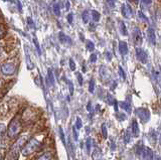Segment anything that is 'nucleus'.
<instances>
[{
  "instance_id": "obj_1",
  "label": "nucleus",
  "mask_w": 161,
  "mask_h": 160,
  "mask_svg": "<svg viewBox=\"0 0 161 160\" xmlns=\"http://www.w3.org/2000/svg\"><path fill=\"white\" fill-rule=\"evenodd\" d=\"M21 128L22 127H21V123H20L19 118H17V117L13 118V119L11 120V122L7 129L8 138H10V139L16 138L17 136L19 135V133L21 132Z\"/></svg>"
},
{
  "instance_id": "obj_2",
  "label": "nucleus",
  "mask_w": 161,
  "mask_h": 160,
  "mask_svg": "<svg viewBox=\"0 0 161 160\" xmlns=\"http://www.w3.org/2000/svg\"><path fill=\"white\" fill-rule=\"evenodd\" d=\"M26 142V136H21L15 143L13 144V146L10 148L9 154H8V160H15L18 157V153L20 150L22 149V147L24 146Z\"/></svg>"
},
{
  "instance_id": "obj_3",
  "label": "nucleus",
  "mask_w": 161,
  "mask_h": 160,
  "mask_svg": "<svg viewBox=\"0 0 161 160\" xmlns=\"http://www.w3.org/2000/svg\"><path fill=\"white\" fill-rule=\"evenodd\" d=\"M39 146H40V142L38 141L36 138H31V139H29L28 141L25 142L24 146H23L21 149V153L24 156L30 155V154L35 152V151L39 148Z\"/></svg>"
},
{
  "instance_id": "obj_4",
  "label": "nucleus",
  "mask_w": 161,
  "mask_h": 160,
  "mask_svg": "<svg viewBox=\"0 0 161 160\" xmlns=\"http://www.w3.org/2000/svg\"><path fill=\"white\" fill-rule=\"evenodd\" d=\"M136 115L138 116V118L142 121L143 123L148 122L149 119H150V113H149V111L145 108L136 109Z\"/></svg>"
},
{
  "instance_id": "obj_5",
  "label": "nucleus",
  "mask_w": 161,
  "mask_h": 160,
  "mask_svg": "<svg viewBox=\"0 0 161 160\" xmlns=\"http://www.w3.org/2000/svg\"><path fill=\"white\" fill-rule=\"evenodd\" d=\"M16 66L12 62H6L1 66V72L5 75H11L15 72Z\"/></svg>"
},
{
  "instance_id": "obj_6",
  "label": "nucleus",
  "mask_w": 161,
  "mask_h": 160,
  "mask_svg": "<svg viewBox=\"0 0 161 160\" xmlns=\"http://www.w3.org/2000/svg\"><path fill=\"white\" fill-rule=\"evenodd\" d=\"M136 57L142 63L147 62V53L145 50H143L142 48H139V47L136 48Z\"/></svg>"
},
{
  "instance_id": "obj_7",
  "label": "nucleus",
  "mask_w": 161,
  "mask_h": 160,
  "mask_svg": "<svg viewBox=\"0 0 161 160\" xmlns=\"http://www.w3.org/2000/svg\"><path fill=\"white\" fill-rule=\"evenodd\" d=\"M121 11H122V14H123V16L125 18H130L131 15H132V9H131L130 5L126 4V3H124V4L122 5Z\"/></svg>"
},
{
  "instance_id": "obj_8",
  "label": "nucleus",
  "mask_w": 161,
  "mask_h": 160,
  "mask_svg": "<svg viewBox=\"0 0 161 160\" xmlns=\"http://www.w3.org/2000/svg\"><path fill=\"white\" fill-rule=\"evenodd\" d=\"M147 35H148V39L149 41L151 42L152 44L156 43V34H155V30L152 28V27H149L147 30Z\"/></svg>"
},
{
  "instance_id": "obj_9",
  "label": "nucleus",
  "mask_w": 161,
  "mask_h": 160,
  "mask_svg": "<svg viewBox=\"0 0 161 160\" xmlns=\"http://www.w3.org/2000/svg\"><path fill=\"white\" fill-rule=\"evenodd\" d=\"M46 84L49 87H53V85H55V78H53V72L52 69H49V71H47Z\"/></svg>"
},
{
  "instance_id": "obj_10",
  "label": "nucleus",
  "mask_w": 161,
  "mask_h": 160,
  "mask_svg": "<svg viewBox=\"0 0 161 160\" xmlns=\"http://www.w3.org/2000/svg\"><path fill=\"white\" fill-rule=\"evenodd\" d=\"M100 75H101V78L108 80V78H110V72H109V69H107L106 66H100Z\"/></svg>"
},
{
  "instance_id": "obj_11",
  "label": "nucleus",
  "mask_w": 161,
  "mask_h": 160,
  "mask_svg": "<svg viewBox=\"0 0 161 160\" xmlns=\"http://www.w3.org/2000/svg\"><path fill=\"white\" fill-rule=\"evenodd\" d=\"M119 50L122 56H126L128 53V45L125 41H120L119 42Z\"/></svg>"
},
{
  "instance_id": "obj_12",
  "label": "nucleus",
  "mask_w": 161,
  "mask_h": 160,
  "mask_svg": "<svg viewBox=\"0 0 161 160\" xmlns=\"http://www.w3.org/2000/svg\"><path fill=\"white\" fill-rule=\"evenodd\" d=\"M24 50H25V56H26V63H27V68H28V69H33L34 66H33V63H32V62H31L30 56H29L28 47L25 46Z\"/></svg>"
},
{
  "instance_id": "obj_13",
  "label": "nucleus",
  "mask_w": 161,
  "mask_h": 160,
  "mask_svg": "<svg viewBox=\"0 0 161 160\" xmlns=\"http://www.w3.org/2000/svg\"><path fill=\"white\" fill-rule=\"evenodd\" d=\"M132 133H133V136L134 137H138L139 136V125H138V123H137V121L136 120H133V122H132Z\"/></svg>"
},
{
  "instance_id": "obj_14",
  "label": "nucleus",
  "mask_w": 161,
  "mask_h": 160,
  "mask_svg": "<svg viewBox=\"0 0 161 160\" xmlns=\"http://www.w3.org/2000/svg\"><path fill=\"white\" fill-rule=\"evenodd\" d=\"M134 39H135L137 44H140L142 42V35H141V32H140L139 28L134 29Z\"/></svg>"
},
{
  "instance_id": "obj_15",
  "label": "nucleus",
  "mask_w": 161,
  "mask_h": 160,
  "mask_svg": "<svg viewBox=\"0 0 161 160\" xmlns=\"http://www.w3.org/2000/svg\"><path fill=\"white\" fill-rule=\"evenodd\" d=\"M52 158H53V154L50 151H49V152H44L43 155L37 157L35 160H52Z\"/></svg>"
},
{
  "instance_id": "obj_16",
  "label": "nucleus",
  "mask_w": 161,
  "mask_h": 160,
  "mask_svg": "<svg viewBox=\"0 0 161 160\" xmlns=\"http://www.w3.org/2000/svg\"><path fill=\"white\" fill-rule=\"evenodd\" d=\"M58 39L61 40L62 43H71V40L68 35H65L64 32H59L58 33Z\"/></svg>"
},
{
  "instance_id": "obj_17",
  "label": "nucleus",
  "mask_w": 161,
  "mask_h": 160,
  "mask_svg": "<svg viewBox=\"0 0 161 160\" xmlns=\"http://www.w3.org/2000/svg\"><path fill=\"white\" fill-rule=\"evenodd\" d=\"M145 159L146 160H153L154 159L153 151L148 147H145Z\"/></svg>"
},
{
  "instance_id": "obj_18",
  "label": "nucleus",
  "mask_w": 161,
  "mask_h": 160,
  "mask_svg": "<svg viewBox=\"0 0 161 160\" xmlns=\"http://www.w3.org/2000/svg\"><path fill=\"white\" fill-rule=\"evenodd\" d=\"M120 107L123 109V110H125L126 112H128V113H131V106L129 103L127 102H121L120 103Z\"/></svg>"
},
{
  "instance_id": "obj_19",
  "label": "nucleus",
  "mask_w": 161,
  "mask_h": 160,
  "mask_svg": "<svg viewBox=\"0 0 161 160\" xmlns=\"http://www.w3.org/2000/svg\"><path fill=\"white\" fill-rule=\"evenodd\" d=\"M82 19L84 21V23H88L89 20H90V12L88 10H85L82 14Z\"/></svg>"
},
{
  "instance_id": "obj_20",
  "label": "nucleus",
  "mask_w": 161,
  "mask_h": 160,
  "mask_svg": "<svg viewBox=\"0 0 161 160\" xmlns=\"http://www.w3.org/2000/svg\"><path fill=\"white\" fill-rule=\"evenodd\" d=\"M52 9H53V13H55V15H56V16H59V15H61V8H59L58 3H55Z\"/></svg>"
},
{
  "instance_id": "obj_21",
  "label": "nucleus",
  "mask_w": 161,
  "mask_h": 160,
  "mask_svg": "<svg viewBox=\"0 0 161 160\" xmlns=\"http://www.w3.org/2000/svg\"><path fill=\"white\" fill-rule=\"evenodd\" d=\"M92 16H93V20L95 21V22H98V21L100 20L101 14L97 10H93L92 11Z\"/></svg>"
},
{
  "instance_id": "obj_22",
  "label": "nucleus",
  "mask_w": 161,
  "mask_h": 160,
  "mask_svg": "<svg viewBox=\"0 0 161 160\" xmlns=\"http://www.w3.org/2000/svg\"><path fill=\"white\" fill-rule=\"evenodd\" d=\"M58 133H59V137H61V140L62 142V144H64L65 146H67V143H65V139L64 130H62V128H61V127H59V129H58Z\"/></svg>"
},
{
  "instance_id": "obj_23",
  "label": "nucleus",
  "mask_w": 161,
  "mask_h": 160,
  "mask_svg": "<svg viewBox=\"0 0 161 160\" xmlns=\"http://www.w3.org/2000/svg\"><path fill=\"white\" fill-rule=\"evenodd\" d=\"M86 44H87V48H88V50H90V51H94V50H95V44H94V42H93V41L88 40L87 42H86Z\"/></svg>"
},
{
  "instance_id": "obj_24",
  "label": "nucleus",
  "mask_w": 161,
  "mask_h": 160,
  "mask_svg": "<svg viewBox=\"0 0 161 160\" xmlns=\"http://www.w3.org/2000/svg\"><path fill=\"white\" fill-rule=\"evenodd\" d=\"M120 30H121V33L123 35H127V29H126V26H125V24L123 21H121L120 22Z\"/></svg>"
},
{
  "instance_id": "obj_25",
  "label": "nucleus",
  "mask_w": 161,
  "mask_h": 160,
  "mask_svg": "<svg viewBox=\"0 0 161 160\" xmlns=\"http://www.w3.org/2000/svg\"><path fill=\"white\" fill-rule=\"evenodd\" d=\"M92 157H93L94 160H99L101 158V154H100V151H98V149H96L94 151V153L92 154Z\"/></svg>"
},
{
  "instance_id": "obj_26",
  "label": "nucleus",
  "mask_w": 161,
  "mask_h": 160,
  "mask_svg": "<svg viewBox=\"0 0 161 160\" xmlns=\"http://www.w3.org/2000/svg\"><path fill=\"white\" fill-rule=\"evenodd\" d=\"M82 125H83V123H82V120H80V117H77V121H76V125H74V127L77 128V130H79L82 128Z\"/></svg>"
},
{
  "instance_id": "obj_27",
  "label": "nucleus",
  "mask_w": 161,
  "mask_h": 160,
  "mask_svg": "<svg viewBox=\"0 0 161 160\" xmlns=\"http://www.w3.org/2000/svg\"><path fill=\"white\" fill-rule=\"evenodd\" d=\"M102 134H103V137L104 138L108 137V131H107L106 124H103V125H102Z\"/></svg>"
},
{
  "instance_id": "obj_28",
  "label": "nucleus",
  "mask_w": 161,
  "mask_h": 160,
  "mask_svg": "<svg viewBox=\"0 0 161 160\" xmlns=\"http://www.w3.org/2000/svg\"><path fill=\"white\" fill-rule=\"evenodd\" d=\"M89 91H90V93H94V91H95V81L94 80H91V82H90V85H89Z\"/></svg>"
},
{
  "instance_id": "obj_29",
  "label": "nucleus",
  "mask_w": 161,
  "mask_h": 160,
  "mask_svg": "<svg viewBox=\"0 0 161 160\" xmlns=\"http://www.w3.org/2000/svg\"><path fill=\"white\" fill-rule=\"evenodd\" d=\"M86 146H87V151L88 152H90L91 148H92V141H91L90 138H88L87 141H86Z\"/></svg>"
},
{
  "instance_id": "obj_30",
  "label": "nucleus",
  "mask_w": 161,
  "mask_h": 160,
  "mask_svg": "<svg viewBox=\"0 0 161 160\" xmlns=\"http://www.w3.org/2000/svg\"><path fill=\"white\" fill-rule=\"evenodd\" d=\"M5 131H6V127H5L4 124L0 123V136H3Z\"/></svg>"
},
{
  "instance_id": "obj_31",
  "label": "nucleus",
  "mask_w": 161,
  "mask_h": 160,
  "mask_svg": "<svg viewBox=\"0 0 161 160\" xmlns=\"http://www.w3.org/2000/svg\"><path fill=\"white\" fill-rule=\"evenodd\" d=\"M119 75H120V77L123 78V80H126V75H125V72H124V69H122V66H119Z\"/></svg>"
},
{
  "instance_id": "obj_32",
  "label": "nucleus",
  "mask_w": 161,
  "mask_h": 160,
  "mask_svg": "<svg viewBox=\"0 0 161 160\" xmlns=\"http://www.w3.org/2000/svg\"><path fill=\"white\" fill-rule=\"evenodd\" d=\"M107 100H108V103L110 105H113V103H114V101H115L111 94H108V95H107Z\"/></svg>"
},
{
  "instance_id": "obj_33",
  "label": "nucleus",
  "mask_w": 161,
  "mask_h": 160,
  "mask_svg": "<svg viewBox=\"0 0 161 160\" xmlns=\"http://www.w3.org/2000/svg\"><path fill=\"white\" fill-rule=\"evenodd\" d=\"M33 42H34V44H35V47H36V50H37V51H38V54H41V50H40V47H39V43L37 42L36 38H33Z\"/></svg>"
},
{
  "instance_id": "obj_34",
  "label": "nucleus",
  "mask_w": 161,
  "mask_h": 160,
  "mask_svg": "<svg viewBox=\"0 0 161 160\" xmlns=\"http://www.w3.org/2000/svg\"><path fill=\"white\" fill-rule=\"evenodd\" d=\"M5 145H6V142L4 141L3 136H0V149H1V148H4Z\"/></svg>"
},
{
  "instance_id": "obj_35",
  "label": "nucleus",
  "mask_w": 161,
  "mask_h": 160,
  "mask_svg": "<svg viewBox=\"0 0 161 160\" xmlns=\"http://www.w3.org/2000/svg\"><path fill=\"white\" fill-rule=\"evenodd\" d=\"M70 68L71 71H74V69H76V63H74L73 59H70Z\"/></svg>"
},
{
  "instance_id": "obj_36",
  "label": "nucleus",
  "mask_w": 161,
  "mask_h": 160,
  "mask_svg": "<svg viewBox=\"0 0 161 160\" xmlns=\"http://www.w3.org/2000/svg\"><path fill=\"white\" fill-rule=\"evenodd\" d=\"M68 88H70L71 95H73V94H74V85H73V83H71V81H68Z\"/></svg>"
},
{
  "instance_id": "obj_37",
  "label": "nucleus",
  "mask_w": 161,
  "mask_h": 160,
  "mask_svg": "<svg viewBox=\"0 0 161 160\" xmlns=\"http://www.w3.org/2000/svg\"><path fill=\"white\" fill-rule=\"evenodd\" d=\"M77 81H79V84L82 86L83 85V77H82V74L80 72H77Z\"/></svg>"
},
{
  "instance_id": "obj_38",
  "label": "nucleus",
  "mask_w": 161,
  "mask_h": 160,
  "mask_svg": "<svg viewBox=\"0 0 161 160\" xmlns=\"http://www.w3.org/2000/svg\"><path fill=\"white\" fill-rule=\"evenodd\" d=\"M90 62H97V54L96 53H92L90 56Z\"/></svg>"
},
{
  "instance_id": "obj_39",
  "label": "nucleus",
  "mask_w": 161,
  "mask_h": 160,
  "mask_svg": "<svg viewBox=\"0 0 161 160\" xmlns=\"http://www.w3.org/2000/svg\"><path fill=\"white\" fill-rule=\"evenodd\" d=\"M64 4H65V9L67 11L70 10V1L68 0H64Z\"/></svg>"
},
{
  "instance_id": "obj_40",
  "label": "nucleus",
  "mask_w": 161,
  "mask_h": 160,
  "mask_svg": "<svg viewBox=\"0 0 161 160\" xmlns=\"http://www.w3.org/2000/svg\"><path fill=\"white\" fill-rule=\"evenodd\" d=\"M73 133H74V140L77 141V137H79V135H77V128H76V127H73Z\"/></svg>"
},
{
  "instance_id": "obj_41",
  "label": "nucleus",
  "mask_w": 161,
  "mask_h": 160,
  "mask_svg": "<svg viewBox=\"0 0 161 160\" xmlns=\"http://www.w3.org/2000/svg\"><path fill=\"white\" fill-rule=\"evenodd\" d=\"M125 142L126 143H128V142H130V134H129V131H126V133H125Z\"/></svg>"
},
{
  "instance_id": "obj_42",
  "label": "nucleus",
  "mask_w": 161,
  "mask_h": 160,
  "mask_svg": "<svg viewBox=\"0 0 161 160\" xmlns=\"http://www.w3.org/2000/svg\"><path fill=\"white\" fill-rule=\"evenodd\" d=\"M73 19H74L73 13H68V22H70L71 24L73 23Z\"/></svg>"
},
{
  "instance_id": "obj_43",
  "label": "nucleus",
  "mask_w": 161,
  "mask_h": 160,
  "mask_svg": "<svg viewBox=\"0 0 161 160\" xmlns=\"http://www.w3.org/2000/svg\"><path fill=\"white\" fill-rule=\"evenodd\" d=\"M27 23H28V25L30 26V27H33V26H34L33 20H32L30 17H27Z\"/></svg>"
},
{
  "instance_id": "obj_44",
  "label": "nucleus",
  "mask_w": 161,
  "mask_h": 160,
  "mask_svg": "<svg viewBox=\"0 0 161 160\" xmlns=\"http://www.w3.org/2000/svg\"><path fill=\"white\" fill-rule=\"evenodd\" d=\"M4 32H5V29H4V27L2 26V25H0V38H1L2 36H3Z\"/></svg>"
},
{
  "instance_id": "obj_45",
  "label": "nucleus",
  "mask_w": 161,
  "mask_h": 160,
  "mask_svg": "<svg viewBox=\"0 0 161 160\" xmlns=\"http://www.w3.org/2000/svg\"><path fill=\"white\" fill-rule=\"evenodd\" d=\"M138 15H139V16H140V17H141V18H142V19H144L145 21H148V19H147V17H146V16H145V15H144V14H143L141 11H139V12H138Z\"/></svg>"
},
{
  "instance_id": "obj_46",
  "label": "nucleus",
  "mask_w": 161,
  "mask_h": 160,
  "mask_svg": "<svg viewBox=\"0 0 161 160\" xmlns=\"http://www.w3.org/2000/svg\"><path fill=\"white\" fill-rule=\"evenodd\" d=\"M142 3L144 5H150L152 3V0H142Z\"/></svg>"
},
{
  "instance_id": "obj_47",
  "label": "nucleus",
  "mask_w": 161,
  "mask_h": 160,
  "mask_svg": "<svg viewBox=\"0 0 161 160\" xmlns=\"http://www.w3.org/2000/svg\"><path fill=\"white\" fill-rule=\"evenodd\" d=\"M107 2L109 3V5L111 6V7H114L115 6V0H107Z\"/></svg>"
},
{
  "instance_id": "obj_48",
  "label": "nucleus",
  "mask_w": 161,
  "mask_h": 160,
  "mask_svg": "<svg viewBox=\"0 0 161 160\" xmlns=\"http://www.w3.org/2000/svg\"><path fill=\"white\" fill-rule=\"evenodd\" d=\"M87 110H88L89 112H92V103H91V102H89V103H88Z\"/></svg>"
},
{
  "instance_id": "obj_49",
  "label": "nucleus",
  "mask_w": 161,
  "mask_h": 160,
  "mask_svg": "<svg viewBox=\"0 0 161 160\" xmlns=\"http://www.w3.org/2000/svg\"><path fill=\"white\" fill-rule=\"evenodd\" d=\"M106 56H107V59H108V60H111V53H106Z\"/></svg>"
},
{
  "instance_id": "obj_50",
  "label": "nucleus",
  "mask_w": 161,
  "mask_h": 160,
  "mask_svg": "<svg viewBox=\"0 0 161 160\" xmlns=\"http://www.w3.org/2000/svg\"><path fill=\"white\" fill-rule=\"evenodd\" d=\"M17 3H18V8H19V11L21 12V10H22V8H21V4H20V2H19V1H17Z\"/></svg>"
},
{
  "instance_id": "obj_51",
  "label": "nucleus",
  "mask_w": 161,
  "mask_h": 160,
  "mask_svg": "<svg viewBox=\"0 0 161 160\" xmlns=\"http://www.w3.org/2000/svg\"><path fill=\"white\" fill-rule=\"evenodd\" d=\"M0 160H3V156H2L1 153H0Z\"/></svg>"
},
{
  "instance_id": "obj_52",
  "label": "nucleus",
  "mask_w": 161,
  "mask_h": 160,
  "mask_svg": "<svg viewBox=\"0 0 161 160\" xmlns=\"http://www.w3.org/2000/svg\"><path fill=\"white\" fill-rule=\"evenodd\" d=\"M157 160H160V159H159V157H157Z\"/></svg>"
},
{
  "instance_id": "obj_53",
  "label": "nucleus",
  "mask_w": 161,
  "mask_h": 160,
  "mask_svg": "<svg viewBox=\"0 0 161 160\" xmlns=\"http://www.w3.org/2000/svg\"><path fill=\"white\" fill-rule=\"evenodd\" d=\"M3 1H8V0H3Z\"/></svg>"
},
{
  "instance_id": "obj_54",
  "label": "nucleus",
  "mask_w": 161,
  "mask_h": 160,
  "mask_svg": "<svg viewBox=\"0 0 161 160\" xmlns=\"http://www.w3.org/2000/svg\"><path fill=\"white\" fill-rule=\"evenodd\" d=\"M128 1H132V0H128Z\"/></svg>"
},
{
  "instance_id": "obj_55",
  "label": "nucleus",
  "mask_w": 161,
  "mask_h": 160,
  "mask_svg": "<svg viewBox=\"0 0 161 160\" xmlns=\"http://www.w3.org/2000/svg\"><path fill=\"white\" fill-rule=\"evenodd\" d=\"M135 1H136V2H137V1H138V0H135Z\"/></svg>"
}]
</instances>
